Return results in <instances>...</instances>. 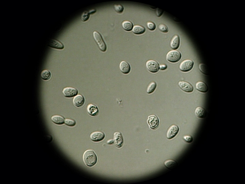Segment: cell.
<instances>
[{
    "mask_svg": "<svg viewBox=\"0 0 245 184\" xmlns=\"http://www.w3.org/2000/svg\"><path fill=\"white\" fill-rule=\"evenodd\" d=\"M48 45L51 48L57 49H62L64 48V45L63 43L55 39L51 40L48 43Z\"/></svg>",
    "mask_w": 245,
    "mask_h": 184,
    "instance_id": "obj_13",
    "label": "cell"
},
{
    "mask_svg": "<svg viewBox=\"0 0 245 184\" xmlns=\"http://www.w3.org/2000/svg\"><path fill=\"white\" fill-rule=\"evenodd\" d=\"M197 89L201 92L205 93L207 92L208 87L205 82L202 81H199L196 84Z\"/></svg>",
    "mask_w": 245,
    "mask_h": 184,
    "instance_id": "obj_17",
    "label": "cell"
},
{
    "mask_svg": "<svg viewBox=\"0 0 245 184\" xmlns=\"http://www.w3.org/2000/svg\"><path fill=\"white\" fill-rule=\"evenodd\" d=\"M179 131V128L178 126L176 125L171 126L166 132V138L169 140L172 139L178 134Z\"/></svg>",
    "mask_w": 245,
    "mask_h": 184,
    "instance_id": "obj_7",
    "label": "cell"
},
{
    "mask_svg": "<svg viewBox=\"0 0 245 184\" xmlns=\"http://www.w3.org/2000/svg\"><path fill=\"white\" fill-rule=\"evenodd\" d=\"M146 67L149 71L153 73L158 72L160 69L159 64L157 62L152 60L147 62Z\"/></svg>",
    "mask_w": 245,
    "mask_h": 184,
    "instance_id": "obj_6",
    "label": "cell"
},
{
    "mask_svg": "<svg viewBox=\"0 0 245 184\" xmlns=\"http://www.w3.org/2000/svg\"><path fill=\"white\" fill-rule=\"evenodd\" d=\"M89 12L85 11L82 14L81 16V20L83 22L86 21L89 18L90 16Z\"/></svg>",
    "mask_w": 245,
    "mask_h": 184,
    "instance_id": "obj_25",
    "label": "cell"
},
{
    "mask_svg": "<svg viewBox=\"0 0 245 184\" xmlns=\"http://www.w3.org/2000/svg\"><path fill=\"white\" fill-rule=\"evenodd\" d=\"M73 104L77 107H81L85 103V99L81 94H78L73 99Z\"/></svg>",
    "mask_w": 245,
    "mask_h": 184,
    "instance_id": "obj_11",
    "label": "cell"
},
{
    "mask_svg": "<svg viewBox=\"0 0 245 184\" xmlns=\"http://www.w3.org/2000/svg\"><path fill=\"white\" fill-rule=\"evenodd\" d=\"M62 93L65 97L72 98L77 95L78 91L74 88L67 87L63 89Z\"/></svg>",
    "mask_w": 245,
    "mask_h": 184,
    "instance_id": "obj_8",
    "label": "cell"
},
{
    "mask_svg": "<svg viewBox=\"0 0 245 184\" xmlns=\"http://www.w3.org/2000/svg\"><path fill=\"white\" fill-rule=\"evenodd\" d=\"M182 58L181 53L176 50L171 51L167 54V60L172 63H176L180 60Z\"/></svg>",
    "mask_w": 245,
    "mask_h": 184,
    "instance_id": "obj_3",
    "label": "cell"
},
{
    "mask_svg": "<svg viewBox=\"0 0 245 184\" xmlns=\"http://www.w3.org/2000/svg\"><path fill=\"white\" fill-rule=\"evenodd\" d=\"M114 8L115 11L119 13H122L123 11V7L120 5H115L114 6Z\"/></svg>",
    "mask_w": 245,
    "mask_h": 184,
    "instance_id": "obj_27",
    "label": "cell"
},
{
    "mask_svg": "<svg viewBox=\"0 0 245 184\" xmlns=\"http://www.w3.org/2000/svg\"><path fill=\"white\" fill-rule=\"evenodd\" d=\"M147 25L148 28L151 30H154L155 29L156 25L154 23L151 22H148Z\"/></svg>",
    "mask_w": 245,
    "mask_h": 184,
    "instance_id": "obj_29",
    "label": "cell"
},
{
    "mask_svg": "<svg viewBox=\"0 0 245 184\" xmlns=\"http://www.w3.org/2000/svg\"><path fill=\"white\" fill-rule=\"evenodd\" d=\"M159 68L162 70H165L167 68V66L165 65H161L159 66Z\"/></svg>",
    "mask_w": 245,
    "mask_h": 184,
    "instance_id": "obj_33",
    "label": "cell"
},
{
    "mask_svg": "<svg viewBox=\"0 0 245 184\" xmlns=\"http://www.w3.org/2000/svg\"><path fill=\"white\" fill-rule=\"evenodd\" d=\"M119 67L121 72L124 74H128L131 71L130 66L128 63L125 61H123L121 62L119 65Z\"/></svg>",
    "mask_w": 245,
    "mask_h": 184,
    "instance_id": "obj_14",
    "label": "cell"
},
{
    "mask_svg": "<svg viewBox=\"0 0 245 184\" xmlns=\"http://www.w3.org/2000/svg\"><path fill=\"white\" fill-rule=\"evenodd\" d=\"M147 123L150 128L155 129L159 126V119L156 116L151 115L148 117Z\"/></svg>",
    "mask_w": 245,
    "mask_h": 184,
    "instance_id": "obj_5",
    "label": "cell"
},
{
    "mask_svg": "<svg viewBox=\"0 0 245 184\" xmlns=\"http://www.w3.org/2000/svg\"><path fill=\"white\" fill-rule=\"evenodd\" d=\"M96 12V10L95 9L92 10H90V11L89 12V13L90 14H93Z\"/></svg>",
    "mask_w": 245,
    "mask_h": 184,
    "instance_id": "obj_34",
    "label": "cell"
},
{
    "mask_svg": "<svg viewBox=\"0 0 245 184\" xmlns=\"http://www.w3.org/2000/svg\"><path fill=\"white\" fill-rule=\"evenodd\" d=\"M157 84L155 82H152L148 86L147 88V92L148 94L153 93L156 89Z\"/></svg>",
    "mask_w": 245,
    "mask_h": 184,
    "instance_id": "obj_24",
    "label": "cell"
},
{
    "mask_svg": "<svg viewBox=\"0 0 245 184\" xmlns=\"http://www.w3.org/2000/svg\"><path fill=\"white\" fill-rule=\"evenodd\" d=\"M93 36L100 50L103 52L105 51L107 49L106 45L103 39L102 35L99 32L95 31L93 32Z\"/></svg>",
    "mask_w": 245,
    "mask_h": 184,
    "instance_id": "obj_2",
    "label": "cell"
},
{
    "mask_svg": "<svg viewBox=\"0 0 245 184\" xmlns=\"http://www.w3.org/2000/svg\"><path fill=\"white\" fill-rule=\"evenodd\" d=\"M132 30L134 34L140 35L145 32V28L143 26L135 25L133 27Z\"/></svg>",
    "mask_w": 245,
    "mask_h": 184,
    "instance_id": "obj_20",
    "label": "cell"
},
{
    "mask_svg": "<svg viewBox=\"0 0 245 184\" xmlns=\"http://www.w3.org/2000/svg\"><path fill=\"white\" fill-rule=\"evenodd\" d=\"M183 139L188 143H190L192 142L193 140V138L192 136L190 135H186L183 137Z\"/></svg>",
    "mask_w": 245,
    "mask_h": 184,
    "instance_id": "obj_30",
    "label": "cell"
},
{
    "mask_svg": "<svg viewBox=\"0 0 245 184\" xmlns=\"http://www.w3.org/2000/svg\"><path fill=\"white\" fill-rule=\"evenodd\" d=\"M122 26L124 29L127 31H131L133 30V25L132 23L128 20H125L122 23Z\"/></svg>",
    "mask_w": 245,
    "mask_h": 184,
    "instance_id": "obj_22",
    "label": "cell"
},
{
    "mask_svg": "<svg viewBox=\"0 0 245 184\" xmlns=\"http://www.w3.org/2000/svg\"><path fill=\"white\" fill-rule=\"evenodd\" d=\"M194 66V62L190 59H186L180 64L179 68L181 71L187 72L190 71Z\"/></svg>",
    "mask_w": 245,
    "mask_h": 184,
    "instance_id": "obj_4",
    "label": "cell"
},
{
    "mask_svg": "<svg viewBox=\"0 0 245 184\" xmlns=\"http://www.w3.org/2000/svg\"><path fill=\"white\" fill-rule=\"evenodd\" d=\"M170 46L172 49H178L180 44V38L178 35H175L171 40Z\"/></svg>",
    "mask_w": 245,
    "mask_h": 184,
    "instance_id": "obj_16",
    "label": "cell"
},
{
    "mask_svg": "<svg viewBox=\"0 0 245 184\" xmlns=\"http://www.w3.org/2000/svg\"><path fill=\"white\" fill-rule=\"evenodd\" d=\"M41 76L43 80H47L50 79L51 76V73L49 70L45 69L41 72Z\"/></svg>",
    "mask_w": 245,
    "mask_h": 184,
    "instance_id": "obj_23",
    "label": "cell"
},
{
    "mask_svg": "<svg viewBox=\"0 0 245 184\" xmlns=\"http://www.w3.org/2000/svg\"><path fill=\"white\" fill-rule=\"evenodd\" d=\"M51 120L53 123L57 125H61L65 123V118L59 115H54L51 117Z\"/></svg>",
    "mask_w": 245,
    "mask_h": 184,
    "instance_id": "obj_19",
    "label": "cell"
},
{
    "mask_svg": "<svg viewBox=\"0 0 245 184\" xmlns=\"http://www.w3.org/2000/svg\"><path fill=\"white\" fill-rule=\"evenodd\" d=\"M87 110L88 114L93 116H96L99 114V109L96 105L93 104L88 105Z\"/></svg>",
    "mask_w": 245,
    "mask_h": 184,
    "instance_id": "obj_15",
    "label": "cell"
},
{
    "mask_svg": "<svg viewBox=\"0 0 245 184\" xmlns=\"http://www.w3.org/2000/svg\"><path fill=\"white\" fill-rule=\"evenodd\" d=\"M206 66L204 64H200L199 65V69L203 73L206 74H207L206 68L205 67Z\"/></svg>",
    "mask_w": 245,
    "mask_h": 184,
    "instance_id": "obj_31",
    "label": "cell"
},
{
    "mask_svg": "<svg viewBox=\"0 0 245 184\" xmlns=\"http://www.w3.org/2000/svg\"><path fill=\"white\" fill-rule=\"evenodd\" d=\"M163 11H162V10H160L159 9L157 10V12H156V14H157V16H160L162 15V13H163Z\"/></svg>",
    "mask_w": 245,
    "mask_h": 184,
    "instance_id": "obj_32",
    "label": "cell"
},
{
    "mask_svg": "<svg viewBox=\"0 0 245 184\" xmlns=\"http://www.w3.org/2000/svg\"><path fill=\"white\" fill-rule=\"evenodd\" d=\"M114 142L117 147L120 148L122 146L123 143V138L120 133L116 132L114 133Z\"/></svg>",
    "mask_w": 245,
    "mask_h": 184,
    "instance_id": "obj_12",
    "label": "cell"
},
{
    "mask_svg": "<svg viewBox=\"0 0 245 184\" xmlns=\"http://www.w3.org/2000/svg\"><path fill=\"white\" fill-rule=\"evenodd\" d=\"M114 140H109L107 142V143L109 144H112L114 143Z\"/></svg>",
    "mask_w": 245,
    "mask_h": 184,
    "instance_id": "obj_35",
    "label": "cell"
},
{
    "mask_svg": "<svg viewBox=\"0 0 245 184\" xmlns=\"http://www.w3.org/2000/svg\"><path fill=\"white\" fill-rule=\"evenodd\" d=\"M83 159L85 164L89 167L94 166L97 161L96 154L92 150H88L84 152Z\"/></svg>",
    "mask_w": 245,
    "mask_h": 184,
    "instance_id": "obj_1",
    "label": "cell"
},
{
    "mask_svg": "<svg viewBox=\"0 0 245 184\" xmlns=\"http://www.w3.org/2000/svg\"><path fill=\"white\" fill-rule=\"evenodd\" d=\"M66 125H67L73 127L76 125V121L74 120L71 119H66L65 121Z\"/></svg>",
    "mask_w": 245,
    "mask_h": 184,
    "instance_id": "obj_26",
    "label": "cell"
},
{
    "mask_svg": "<svg viewBox=\"0 0 245 184\" xmlns=\"http://www.w3.org/2000/svg\"><path fill=\"white\" fill-rule=\"evenodd\" d=\"M195 115L199 118H203L206 116V112L205 109L203 107L198 106L195 109Z\"/></svg>",
    "mask_w": 245,
    "mask_h": 184,
    "instance_id": "obj_18",
    "label": "cell"
},
{
    "mask_svg": "<svg viewBox=\"0 0 245 184\" xmlns=\"http://www.w3.org/2000/svg\"><path fill=\"white\" fill-rule=\"evenodd\" d=\"M164 165L167 168L172 169L175 168L177 165L176 161L171 160H168L164 161Z\"/></svg>",
    "mask_w": 245,
    "mask_h": 184,
    "instance_id": "obj_21",
    "label": "cell"
},
{
    "mask_svg": "<svg viewBox=\"0 0 245 184\" xmlns=\"http://www.w3.org/2000/svg\"><path fill=\"white\" fill-rule=\"evenodd\" d=\"M159 28L160 30L162 32H167L168 31V27L165 25L163 24H161L159 25Z\"/></svg>",
    "mask_w": 245,
    "mask_h": 184,
    "instance_id": "obj_28",
    "label": "cell"
},
{
    "mask_svg": "<svg viewBox=\"0 0 245 184\" xmlns=\"http://www.w3.org/2000/svg\"><path fill=\"white\" fill-rule=\"evenodd\" d=\"M104 133L101 132L96 131L92 132L91 134V139L94 142H100L104 139L105 137Z\"/></svg>",
    "mask_w": 245,
    "mask_h": 184,
    "instance_id": "obj_10",
    "label": "cell"
},
{
    "mask_svg": "<svg viewBox=\"0 0 245 184\" xmlns=\"http://www.w3.org/2000/svg\"><path fill=\"white\" fill-rule=\"evenodd\" d=\"M178 84L181 89L185 92L190 93L193 91V86L188 82L181 81L178 82Z\"/></svg>",
    "mask_w": 245,
    "mask_h": 184,
    "instance_id": "obj_9",
    "label": "cell"
}]
</instances>
